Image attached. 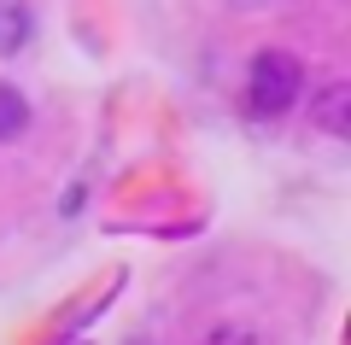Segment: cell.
<instances>
[{
  "label": "cell",
  "instance_id": "cell-1",
  "mask_svg": "<svg viewBox=\"0 0 351 345\" xmlns=\"http://www.w3.org/2000/svg\"><path fill=\"white\" fill-rule=\"evenodd\" d=\"M299 94H304L299 53H287V47L252 53V64H246V111H252V117L276 123V117H287V111L299 106Z\"/></svg>",
  "mask_w": 351,
  "mask_h": 345
},
{
  "label": "cell",
  "instance_id": "cell-4",
  "mask_svg": "<svg viewBox=\"0 0 351 345\" xmlns=\"http://www.w3.org/2000/svg\"><path fill=\"white\" fill-rule=\"evenodd\" d=\"M29 123H36V106H29V94H24V88H12V82H0V147L24 141Z\"/></svg>",
  "mask_w": 351,
  "mask_h": 345
},
{
  "label": "cell",
  "instance_id": "cell-5",
  "mask_svg": "<svg viewBox=\"0 0 351 345\" xmlns=\"http://www.w3.org/2000/svg\"><path fill=\"white\" fill-rule=\"evenodd\" d=\"M199 345H263V333L258 328H240V322H217Z\"/></svg>",
  "mask_w": 351,
  "mask_h": 345
},
{
  "label": "cell",
  "instance_id": "cell-2",
  "mask_svg": "<svg viewBox=\"0 0 351 345\" xmlns=\"http://www.w3.org/2000/svg\"><path fill=\"white\" fill-rule=\"evenodd\" d=\"M311 123L322 129V135H346L351 129V82H328V88H316V99H311Z\"/></svg>",
  "mask_w": 351,
  "mask_h": 345
},
{
  "label": "cell",
  "instance_id": "cell-3",
  "mask_svg": "<svg viewBox=\"0 0 351 345\" xmlns=\"http://www.w3.org/2000/svg\"><path fill=\"white\" fill-rule=\"evenodd\" d=\"M29 36H36V6L29 0H0V59L24 53Z\"/></svg>",
  "mask_w": 351,
  "mask_h": 345
}]
</instances>
